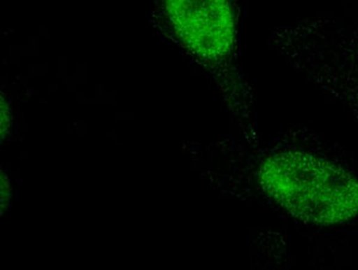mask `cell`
Listing matches in <instances>:
<instances>
[{"label": "cell", "instance_id": "obj_3", "mask_svg": "<svg viewBox=\"0 0 358 270\" xmlns=\"http://www.w3.org/2000/svg\"><path fill=\"white\" fill-rule=\"evenodd\" d=\"M179 37L197 55L210 62L232 57L236 18L229 0H165Z\"/></svg>", "mask_w": 358, "mask_h": 270}, {"label": "cell", "instance_id": "obj_1", "mask_svg": "<svg viewBox=\"0 0 358 270\" xmlns=\"http://www.w3.org/2000/svg\"><path fill=\"white\" fill-rule=\"evenodd\" d=\"M252 180L293 224L358 236V160L313 128L294 126L259 151Z\"/></svg>", "mask_w": 358, "mask_h": 270}, {"label": "cell", "instance_id": "obj_2", "mask_svg": "<svg viewBox=\"0 0 358 270\" xmlns=\"http://www.w3.org/2000/svg\"><path fill=\"white\" fill-rule=\"evenodd\" d=\"M273 42L292 70L358 123V24L317 13L276 29Z\"/></svg>", "mask_w": 358, "mask_h": 270}, {"label": "cell", "instance_id": "obj_4", "mask_svg": "<svg viewBox=\"0 0 358 270\" xmlns=\"http://www.w3.org/2000/svg\"><path fill=\"white\" fill-rule=\"evenodd\" d=\"M344 1L349 5L351 10H355L358 13V0H344Z\"/></svg>", "mask_w": 358, "mask_h": 270}]
</instances>
